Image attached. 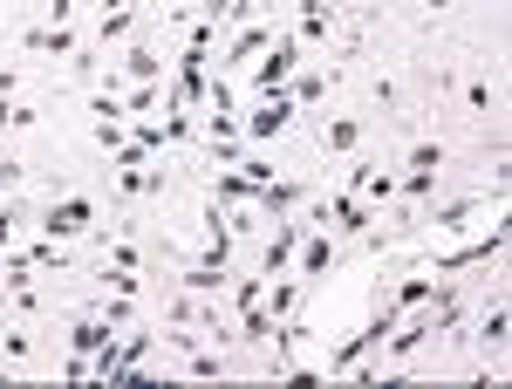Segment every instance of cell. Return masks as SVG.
<instances>
[{"mask_svg":"<svg viewBox=\"0 0 512 389\" xmlns=\"http://www.w3.org/2000/svg\"><path fill=\"white\" fill-rule=\"evenodd\" d=\"M96 144H103V151L117 157L123 144H130V137H123V123H117V117H96Z\"/></svg>","mask_w":512,"mask_h":389,"instance_id":"cell-26","label":"cell"},{"mask_svg":"<svg viewBox=\"0 0 512 389\" xmlns=\"http://www.w3.org/2000/svg\"><path fill=\"white\" fill-rule=\"evenodd\" d=\"M110 342H117V328H110L103 314H76V321H69V349L76 355H96V349H110Z\"/></svg>","mask_w":512,"mask_h":389,"instance_id":"cell-7","label":"cell"},{"mask_svg":"<svg viewBox=\"0 0 512 389\" xmlns=\"http://www.w3.org/2000/svg\"><path fill=\"white\" fill-rule=\"evenodd\" d=\"M62 376H69V383H89V355H76V349H69V362H62Z\"/></svg>","mask_w":512,"mask_h":389,"instance_id":"cell-31","label":"cell"},{"mask_svg":"<svg viewBox=\"0 0 512 389\" xmlns=\"http://www.w3.org/2000/svg\"><path fill=\"white\" fill-rule=\"evenodd\" d=\"M21 185V157H0V192H14Z\"/></svg>","mask_w":512,"mask_h":389,"instance_id":"cell-32","label":"cell"},{"mask_svg":"<svg viewBox=\"0 0 512 389\" xmlns=\"http://www.w3.org/2000/svg\"><path fill=\"white\" fill-rule=\"evenodd\" d=\"M178 280H185V294H205V301H219V287H226L233 273H212V267H185V273H178Z\"/></svg>","mask_w":512,"mask_h":389,"instance_id":"cell-18","label":"cell"},{"mask_svg":"<svg viewBox=\"0 0 512 389\" xmlns=\"http://www.w3.org/2000/svg\"><path fill=\"white\" fill-rule=\"evenodd\" d=\"M424 7H431V14H451V7H458V0H424Z\"/></svg>","mask_w":512,"mask_h":389,"instance_id":"cell-35","label":"cell"},{"mask_svg":"<svg viewBox=\"0 0 512 389\" xmlns=\"http://www.w3.org/2000/svg\"><path fill=\"white\" fill-rule=\"evenodd\" d=\"M294 69H301V35H274V48L246 69V89H253V96H274V89L294 82Z\"/></svg>","mask_w":512,"mask_h":389,"instance_id":"cell-1","label":"cell"},{"mask_svg":"<svg viewBox=\"0 0 512 389\" xmlns=\"http://www.w3.org/2000/svg\"><path fill=\"white\" fill-rule=\"evenodd\" d=\"M410 171H444V144L437 137H417L410 144Z\"/></svg>","mask_w":512,"mask_h":389,"instance_id":"cell-23","label":"cell"},{"mask_svg":"<svg viewBox=\"0 0 512 389\" xmlns=\"http://www.w3.org/2000/svg\"><path fill=\"white\" fill-rule=\"evenodd\" d=\"M137 28V7H103V41H123Z\"/></svg>","mask_w":512,"mask_h":389,"instance_id":"cell-24","label":"cell"},{"mask_svg":"<svg viewBox=\"0 0 512 389\" xmlns=\"http://www.w3.org/2000/svg\"><path fill=\"white\" fill-rule=\"evenodd\" d=\"M499 198H451L444 212H437V233H472V219H485Z\"/></svg>","mask_w":512,"mask_h":389,"instance_id":"cell-9","label":"cell"},{"mask_svg":"<svg viewBox=\"0 0 512 389\" xmlns=\"http://www.w3.org/2000/svg\"><path fill=\"white\" fill-rule=\"evenodd\" d=\"M294 260H301V267H294L301 280H321V273L335 267V239L321 233V226H308V239H301V253H294Z\"/></svg>","mask_w":512,"mask_h":389,"instance_id":"cell-6","label":"cell"},{"mask_svg":"<svg viewBox=\"0 0 512 389\" xmlns=\"http://www.w3.org/2000/svg\"><path fill=\"white\" fill-rule=\"evenodd\" d=\"M301 301H308V280H301V273H294V280H267V294H260V308L274 314V321H287V314H301Z\"/></svg>","mask_w":512,"mask_h":389,"instance_id":"cell-5","label":"cell"},{"mask_svg":"<svg viewBox=\"0 0 512 389\" xmlns=\"http://www.w3.org/2000/svg\"><path fill=\"white\" fill-rule=\"evenodd\" d=\"M21 48H35V55H76V35H69V21H48V28H28Z\"/></svg>","mask_w":512,"mask_h":389,"instance_id":"cell-10","label":"cell"},{"mask_svg":"<svg viewBox=\"0 0 512 389\" xmlns=\"http://www.w3.org/2000/svg\"><path fill=\"white\" fill-rule=\"evenodd\" d=\"M472 335H478V342H485V349H492V355H499V349H506V308L492 301V308L478 314V328H472Z\"/></svg>","mask_w":512,"mask_h":389,"instance_id":"cell-16","label":"cell"},{"mask_svg":"<svg viewBox=\"0 0 512 389\" xmlns=\"http://www.w3.org/2000/svg\"><path fill=\"white\" fill-rule=\"evenodd\" d=\"M226 287H233V294H226V301H233V314H239V308H260V294H267V273H239V280H226Z\"/></svg>","mask_w":512,"mask_h":389,"instance_id":"cell-17","label":"cell"},{"mask_svg":"<svg viewBox=\"0 0 512 389\" xmlns=\"http://www.w3.org/2000/svg\"><path fill=\"white\" fill-rule=\"evenodd\" d=\"M76 14V0H48V21H69Z\"/></svg>","mask_w":512,"mask_h":389,"instance_id":"cell-34","label":"cell"},{"mask_svg":"<svg viewBox=\"0 0 512 389\" xmlns=\"http://www.w3.org/2000/svg\"><path fill=\"white\" fill-rule=\"evenodd\" d=\"M117 96H123V117H151V110L164 103V89H158V82H123Z\"/></svg>","mask_w":512,"mask_h":389,"instance_id":"cell-14","label":"cell"},{"mask_svg":"<svg viewBox=\"0 0 512 389\" xmlns=\"http://www.w3.org/2000/svg\"><path fill=\"white\" fill-rule=\"evenodd\" d=\"M328 82H335V69H328V76H294V82H287V96L308 110V103H321V89H328Z\"/></svg>","mask_w":512,"mask_h":389,"instance_id":"cell-22","label":"cell"},{"mask_svg":"<svg viewBox=\"0 0 512 389\" xmlns=\"http://www.w3.org/2000/svg\"><path fill=\"white\" fill-rule=\"evenodd\" d=\"M437 192V171H410V178H396V198H410V205H424Z\"/></svg>","mask_w":512,"mask_h":389,"instance_id":"cell-21","label":"cell"},{"mask_svg":"<svg viewBox=\"0 0 512 389\" xmlns=\"http://www.w3.org/2000/svg\"><path fill=\"white\" fill-rule=\"evenodd\" d=\"M14 89H21V69H0V103H7Z\"/></svg>","mask_w":512,"mask_h":389,"instance_id":"cell-33","label":"cell"},{"mask_svg":"<svg viewBox=\"0 0 512 389\" xmlns=\"http://www.w3.org/2000/svg\"><path fill=\"white\" fill-rule=\"evenodd\" d=\"M198 7H205V14H198V21H212V28H219V21H226V14H233L239 0H198Z\"/></svg>","mask_w":512,"mask_h":389,"instance_id":"cell-30","label":"cell"},{"mask_svg":"<svg viewBox=\"0 0 512 389\" xmlns=\"http://www.w3.org/2000/svg\"><path fill=\"white\" fill-rule=\"evenodd\" d=\"M301 117V103L287 96V89H274V96H253V117L239 123V137H253V144H267V137H280L287 123Z\"/></svg>","mask_w":512,"mask_h":389,"instance_id":"cell-2","label":"cell"},{"mask_svg":"<svg viewBox=\"0 0 512 389\" xmlns=\"http://www.w3.org/2000/svg\"><path fill=\"white\" fill-rule=\"evenodd\" d=\"M294 35H301V48H308V41H328L335 35V7H328V0L301 7V28H294Z\"/></svg>","mask_w":512,"mask_h":389,"instance_id":"cell-13","label":"cell"},{"mask_svg":"<svg viewBox=\"0 0 512 389\" xmlns=\"http://www.w3.org/2000/svg\"><path fill=\"white\" fill-rule=\"evenodd\" d=\"M355 144H362V117H328V123H321V151L349 157Z\"/></svg>","mask_w":512,"mask_h":389,"instance_id":"cell-11","label":"cell"},{"mask_svg":"<svg viewBox=\"0 0 512 389\" xmlns=\"http://www.w3.org/2000/svg\"><path fill=\"white\" fill-rule=\"evenodd\" d=\"M431 294H437V273H410V280H403V287L390 294V308H396V314H417L424 301H431Z\"/></svg>","mask_w":512,"mask_h":389,"instance_id":"cell-12","label":"cell"},{"mask_svg":"<svg viewBox=\"0 0 512 389\" xmlns=\"http://www.w3.org/2000/svg\"><path fill=\"white\" fill-rule=\"evenodd\" d=\"M0 349H7V362H28L35 355V335L28 328H0Z\"/></svg>","mask_w":512,"mask_h":389,"instance_id":"cell-25","label":"cell"},{"mask_svg":"<svg viewBox=\"0 0 512 389\" xmlns=\"http://www.w3.org/2000/svg\"><path fill=\"white\" fill-rule=\"evenodd\" d=\"M274 328L280 321L267 308H239V342H274Z\"/></svg>","mask_w":512,"mask_h":389,"instance_id":"cell-15","label":"cell"},{"mask_svg":"<svg viewBox=\"0 0 512 389\" xmlns=\"http://www.w3.org/2000/svg\"><path fill=\"white\" fill-rule=\"evenodd\" d=\"M185 376H226V355L205 349V342H192V349H185Z\"/></svg>","mask_w":512,"mask_h":389,"instance_id":"cell-19","label":"cell"},{"mask_svg":"<svg viewBox=\"0 0 512 389\" xmlns=\"http://www.w3.org/2000/svg\"><path fill=\"white\" fill-rule=\"evenodd\" d=\"M89 226H96V205H89V198H55V205L41 212V233L48 239H82Z\"/></svg>","mask_w":512,"mask_h":389,"instance_id":"cell-3","label":"cell"},{"mask_svg":"<svg viewBox=\"0 0 512 389\" xmlns=\"http://www.w3.org/2000/svg\"><path fill=\"white\" fill-rule=\"evenodd\" d=\"M130 144H144V151H164V144H171V137H164V123H137V137H130Z\"/></svg>","mask_w":512,"mask_h":389,"instance_id":"cell-28","label":"cell"},{"mask_svg":"<svg viewBox=\"0 0 512 389\" xmlns=\"http://www.w3.org/2000/svg\"><path fill=\"white\" fill-rule=\"evenodd\" d=\"M96 314H103L110 328H130V321H137V301H130V294H103V301H96Z\"/></svg>","mask_w":512,"mask_h":389,"instance_id":"cell-20","label":"cell"},{"mask_svg":"<svg viewBox=\"0 0 512 389\" xmlns=\"http://www.w3.org/2000/svg\"><path fill=\"white\" fill-rule=\"evenodd\" d=\"M267 48H274V21H246V28L233 35V48H226V62H219V69H253Z\"/></svg>","mask_w":512,"mask_h":389,"instance_id":"cell-4","label":"cell"},{"mask_svg":"<svg viewBox=\"0 0 512 389\" xmlns=\"http://www.w3.org/2000/svg\"><path fill=\"white\" fill-rule=\"evenodd\" d=\"M117 76L123 82H158L164 76L158 48H151V41H130V48H123V62H117Z\"/></svg>","mask_w":512,"mask_h":389,"instance_id":"cell-8","label":"cell"},{"mask_svg":"<svg viewBox=\"0 0 512 389\" xmlns=\"http://www.w3.org/2000/svg\"><path fill=\"white\" fill-rule=\"evenodd\" d=\"M465 110H478V117L492 110V82H485V76H472V82H465Z\"/></svg>","mask_w":512,"mask_h":389,"instance_id":"cell-27","label":"cell"},{"mask_svg":"<svg viewBox=\"0 0 512 389\" xmlns=\"http://www.w3.org/2000/svg\"><path fill=\"white\" fill-rule=\"evenodd\" d=\"M14 233H21V205H0V253L14 246Z\"/></svg>","mask_w":512,"mask_h":389,"instance_id":"cell-29","label":"cell"}]
</instances>
